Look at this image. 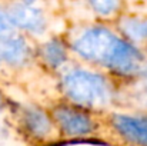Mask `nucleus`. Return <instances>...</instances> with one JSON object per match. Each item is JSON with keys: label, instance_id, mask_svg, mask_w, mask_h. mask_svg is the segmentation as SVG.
<instances>
[{"label": "nucleus", "instance_id": "f257e3e1", "mask_svg": "<svg viewBox=\"0 0 147 146\" xmlns=\"http://www.w3.org/2000/svg\"><path fill=\"white\" fill-rule=\"evenodd\" d=\"M73 49L84 59L119 73L131 75L143 67L142 53L106 27H90L76 39Z\"/></svg>", "mask_w": 147, "mask_h": 146}, {"label": "nucleus", "instance_id": "f03ea898", "mask_svg": "<svg viewBox=\"0 0 147 146\" xmlns=\"http://www.w3.org/2000/svg\"><path fill=\"white\" fill-rule=\"evenodd\" d=\"M63 89L66 95L83 106H100L109 100V85L96 73L74 69L64 75Z\"/></svg>", "mask_w": 147, "mask_h": 146}, {"label": "nucleus", "instance_id": "7ed1b4c3", "mask_svg": "<svg viewBox=\"0 0 147 146\" xmlns=\"http://www.w3.org/2000/svg\"><path fill=\"white\" fill-rule=\"evenodd\" d=\"M7 14L13 26L29 30L32 33H40L42 30H45L46 20L43 13L30 4L17 3L10 7Z\"/></svg>", "mask_w": 147, "mask_h": 146}, {"label": "nucleus", "instance_id": "20e7f679", "mask_svg": "<svg viewBox=\"0 0 147 146\" xmlns=\"http://www.w3.org/2000/svg\"><path fill=\"white\" fill-rule=\"evenodd\" d=\"M54 117L61 128V130L70 136H80L92 132L93 122L92 119L71 107H59L54 110Z\"/></svg>", "mask_w": 147, "mask_h": 146}, {"label": "nucleus", "instance_id": "39448f33", "mask_svg": "<svg viewBox=\"0 0 147 146\" xmlns=\"http://www.w3.org/2000/svg\"><path fill=\"white\" fill-rule=\"evenodd\" d=\"M113 126L117 132L133 143L147 146V119L127 115H116L113 117Z\"/></svg>", "mask_w": 147, "mask_h": 146}, {"label": "nucleus", "instance_id": "423d86ee", "mask_svg": "<svg viewBox=\"0 0 147 146\" xmlns=\"http://www.w3.org/2000/svg\"><path fill=\"white\" fill-rule=\"evenodd\" d=\"M0 57L10 65H22L29 57V46L22 36L14 33L0 39Z\"/></svg>", "mask_w": 147, "mask_h": 146}, {"label": "nucleus", "instance_id": "0eeeda50", "mask_svg": "<svg viewBox=\"0 0 147 146\" xmlns=\"http://www.w3.org/2000/svg\"><path fill=\"white\" fill-rule=\"evenodd\" d=\"M24 123L29 128V130L34 133L36 136H46L51 128L46 113H43L39 109H33V107L24 112Z\"/></svg>", "mask_w": 147, "mask_h": 146}, {"label": "nucleus", "instance_id": "6e6552de", "mask_svg": "<svg viewBox=\"0 0 147 146\" xmlns=\"http://www.w3.org/2000/svg\"><path fill=\"white\" fill-rule=\"evenodd\" d=\"M43 56H45L46 62L53 67H57L66 62V50L63 48V45L57 40H51L45 45Z\"/></svg>", "mask_w": 147, "mask_h": 146}, {"label": "nucleus", "instance_id": "1a4fd4ad", "mask_svg": "<svg viewBox=\"0 0 147 146\" xmlns=\"http://www.w3.org/2000/svg\"><path fill=\"white\" fill-rule=\"evenodd\" d=\"M123 30L133 39H147V20L146 19H127L121 23Z\"/></svg>", "mask_w": 147, "mask_h": 146}, {"label": "nucleus", "instance_id": "9d476101", "mask_svg": "<svg viewBox=\"0 0 147 146\" xmlns=\"http://www.w3.org/2000/svg\"><path fill=\"white\" fill-rule=\"evenodd\" d=\"M92 7L103 16L111 14L119 7V0H90Z\"/></svg>", "mask_w": 147, "mask_h": 146}, {"label": "nucleus", "instance_id": "9b49d317", "mask_svg": "<svg viewBox=\"0 0 147 146\" xmlns=\"http://www.w3.org/2000/svg\"><path fill=\"white\" fill-rule=\"evenodd\" d=\"M11 29H13V24H11V22L9 19L7 12H4L3 9H0V39L11 35L13 33Z\"/></svg>", "mask_w": 147, "mask_h": 146}, {"label": "nucleus", "instance_id": "f8f14e48", "mask_svg": "<svg viewBox=\"0 0 147 146\" xmlns=\"http://www.w3.org/2000/svg\"><path fill=\"white\" fill-rule=\"evenodd\" d=\"M22 1H23L24 4H30V3H32V1H34V0H22Z\"/></svg>", "mask_w": 147, "mask_h": 146}]
</instances>
